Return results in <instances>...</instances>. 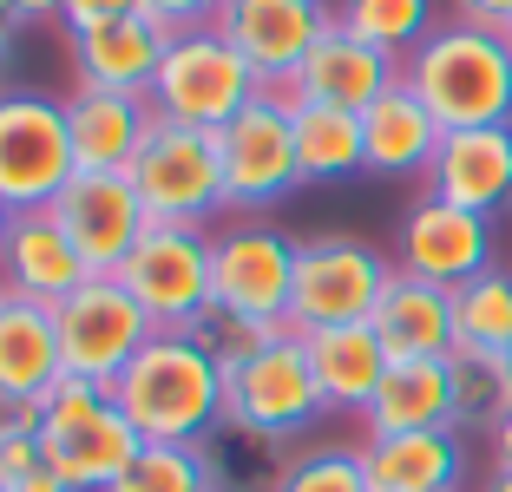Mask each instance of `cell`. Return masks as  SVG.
Segmentation results:
<instances>
[{
  "label": "cell",
  "instance_id": "obj_1",
  "mask_svg": "<svg viewBox=\"0 0 512 492\" xmlns=\"http://www.w3.org/2000/svg\"><path fill=\"white\" fill-rule=\"evenodd\" d=\"M106 394L145 447H211L224 427V368L211 335H151Z\"/></svg>",
  "mask_w": 512,
  "mask_h": 492
},
{
  "label": "cell",
  "instance_id": "obj_2",
  "mask_svg": "<svg viewBox=\"0 0 512 492\" xmlns=\"http://www.w3.org/2000/svg\"><path fill=\"white\" fill-rule=\"evenodd\" d=\"M401 86L440 119V132L512 125V40L473 20H440L401 60Z\"/></svg>",
  "mask_w": 512,
  "mask_h": 492
},
{
  "label": "cell",
  "instance_id": "obj_3",
  "mask_svg": "<svg viewBox=\"0 0 512 492\" xmlns=\"http://www.w3.org/2000/svg\"><path fill=\"white\" fill-rule=\"evenodd\" d=\"M40 447H46V466L73 492H106L138 460L145 440L132 433V420L119 414V401L99 381L60 374L40 401Z\"/></svg>",
  "mask_w": 512,
  "mask_h": 492
},
{
  "label": "cell",
  "instance_id": "obj_4",
  "mask_svg": "<svg viewBox=\"0 0 512 492\" xmlns=\"http://www.w3.org/2000/svg\"><path fill=\"white\" fill-rule=\"evenodd\" d=\"M322 414H329V401L316 388L302 335H276L224 374V427L256 447H289L302 433H316Z\"/></svg>",
  "mask_w": 512,
  "mask_h": 492
},
{
  "label": "cell",
  "instance_id": "obj_5",
  "mask_svg": "<svg viewBox=\"0 0 512 492\" xmlns=\"http://www.w3.org/2000/svg\"><path fill=\"white\" fill-rule=\"evenodd\" d=\"M125 296L145 309L158 335H211L217 296H211V230L151 224L138 250L119 263Z\"/></svg>",
  "mask_w": 512,
  "mask_h": 492
},
{
  "label": "cell",
  "instance_id": "obj_6",
  "mask_svg": "<svg viewBox=\"0 0 512 492\" xmlns=\"http://www.w3.org/2000/svg\"><path fill=\"white\" fill-rule=\"evenodd\" d=\"M256 92H270V86H263V73L224 40V27H191V33H178V40L165 46L158 79H151L145 99H151V112L171 119V125L224 132Z\"/></svg>",
  "mask_w": 512,
  "mask_h": 492
},
{
  "label": "cell",
  "instance_id": "obj_7",
  "mask_svg": "<svg viewBox=\"0 0 512 492\" xmlns=\"http://www.w3.org/2000/svg\"><path fill=\"white\" fill-rule=\"evenodd\" d=\"M217 164H224V217H270L302 184L296 119H289V99L276 86L256 92L217 132Z\"/></svg>",
  "mask_w": 512,
  "mask_h": 492
},
{
  "label": "cell",
  "instance_id": "obj_8",
  "mask_svg": "<svg viewBox=\"0 0 512 492\" xmlns=\"http://www.w3.org/2000/svg\"><path fill=\"white\" fill-rule=\"evenodd\" d=\"M73 138H66V99L33 86H0V204L53 210V197L73 184Z\"/></svg>",
  "mask_w": 512,
  "mask_h": 492
},
{
  "label": "cell",
  "instance_id": "obj_9",
  "mask_svg": "<svg viewBox=\"0 0 512 492\" xmlns=\"http://www.w3.org/2000/svg\"><path fill=\"white\" fill-rule=\"evenodd\" d=\"M394 263L362 237H302L296 243V296H289V328L316 335V328H348L368 322L375 302L388 296Z\"/></svg>",
  "mask_w": 512,
  "mask_h": 492
},
{
  "label": "cell",
  "instance_id": "obj_10",
  "mask_svg": "<svg viewBox=\"0 0 512 492\" xmlns=\"http://www.w3.org/2000/svg\"><path fill=\"white\" fill-rule=\"evenodd\" d=\"M145 204L151 224H184L204 230L224 217V164H217V132H197V125H171L158 119V132L145 138L138 164L125 171Z\"/></svg>",
  "mask_w": 512,
  "mask_h": 492
},
{
  "label": "cell",
  "instance_id": "obj_11",
  "mask_svg": "<svg viewBox=\"0 0 512 492\" xmlns=\"http://www.w3.org/2000/svg\"><path fill=\"white\" fill-rule=\"evenodd\" d=\"M211 296L217 322H283L296 296V237L270 217H237L230 230L211 237Z\"/></svg>",
  "mask_w": 512,
  "mask_h": 492
},
{
  "label": "cell",
  "instance_id": "obj_12",
  "mask_svg": "<svg viewBox=\"0 0 512 492\" xmlns=\"http://www.w3.org/2000/svg\"><path fill=\"white\" fill-rule=\"evenodd\" d=\"M53 322H60V361H66V374L99 381V388H112V381L132 368L138 348L158 335V328L145 322V309L125 296L119 276H92L86 289H73V296L53 309Z\"/></svg>",
  "mask_w": 512,
  "mask_h": 492
},
{
  "label": "cell",
  "instance_id": "obj_13",
  "mask_svg": "<svg viewBox=\"0 0 512 492\" xmlns=\"http://www.w3.org/2000/svg\"><path fill=\"white\" fill-rule=\"evenodd\" d=\"M394 269L440 289L473 283L480 269H493V217H473V210L447 204L434 191L414 197L401 230H394Z\"/></svg>",
  "mask_w": 512,
  "mask_h": 492
},
{
  "label": "cell",
  "instance_id": "obj_14",
  "mask_svg": "<svg viewBox=\"0 0 512 492\" xmlns=\"http://www.w3.org/2000/svg\"><path fill=\"white\" fill-rule=\"evenodd\" d=\"M53 217L73 237V250L86 256L92 276H119V263L151 230V217H145V204H138L125 171H73V184L53 197Z\"/></svg>",
  "mask_w": 512,
  "mask_h": 492
},
{
  "label": "cell",
  "instance_id": "obj_15",
  "mask_svg": "<svg viewBox=\"0 0 512 492\" xmlns=\"http://www.w3.org/2000/svg\"><path fill=\"white\" fill-rule=\"evenodd\" d=\"M401 86V60H388L381 46L355 40L348 27H329L309 53H302V66L283 79V99L289 105H335V112H368V105L381 99V92Z\"/></svg>",
  "mask_w": 512,
  "mask_h": 492
},
{
  "label": "cell",
  "instance_id": "obj_16",
  "mask_svg": "<svg viewBox=\"0 0 512 492\" xmlns=\"http://www.w3.org/2000/svg\"><path fill=\"white\" fill-rule=\"evenodd\" d=\"M217 27L263 73V86H283L302 66V53L335 27V7L329 0H224Z\"/></svg>",
  "mask_w": 512,
  "mask_h": 492
},
{
  "label": "cell",
  "instance_id": "obj_17",
  "mask_svg": "<svg viewBox=\"0 0 512 492\" xmlns=\"http://www.w3.org/2000/svg\"><path fill=\"white\" fill-rule=\"evenodd\" d=\"M427 191L447 204L473 210V217H499L512 210V125H467L447 132L427 164Z\"/></svg>",
  "mask_w": 512,
  "mask_h": 492
},
{
  "label": "cell",
  "instance_id": "obj_18",
  "mask_svg": "<svg viewBox=\"0 0 512 492\" xmlns=\"http://www.w3.org/2000/svg\"><path fill=\"white\" fill-rule=\"evenodd\" d=\"M0 283L14 289V296H33L46 309H60L73 289L92 283V269L73 250V237L60 230L53 210H20L14 224H7V243H0Z\"/></svg>",
  "mask_w": 512,
  "mask_h": 492
},
{
  "label": "cell",
  "instance_id": "obj_19",
  "mask_svg": "<svg viewBox=\"0 0 512 492\" xmlns=\"http://www.w3.org/2000/svg\"><path fill=\"white\" fill-rule=\"evenodd\" d=\"M151 132H158V112H151V99H138V92L79 86L73 99H66V138H73L79 171H132Z\"/></svg>",
  "mask_w": 512,
  "mask_h": 492
},
{
  "label": "cell",
  "instance_id": "obj_20",
  "mask_svg": "<svg viewBox=\"0 0 512 492\" xmlns=\"http://www.w3.org/2000/svg\"><path fill=\"white\" fill-rule=\"evenodd\" d=\"M355 453H362L368 492H460V479H467V440L453 427L368 433Z\"/></svg>",
  "mask_w": 512,
  "mask_h": 492
},
{
  "label": "cell",
  "instance_id": "obj_21",
  "mask_svg": "<svg viewBox=\"0 0 512 492\" xmlns=\"http://www.w3.org/2000/svg\"><path fill=\"white\" fill-rule=\"evenodd\" d=\"M60 374L66 361L53 309L7 289V302H0V407H40Z\"/></svg>",
  "mask_w": 512,
  "mask_h": 492
},
{
  "label": "cell",
  "instance_id": "obj_22",
  "mask_svg": "<svg viewBox=\"0 0 512 492\" xmlns=\"http://www.w3.org/2000/svg\"><path fill=\"white\" fill-rule=\"evenodd\" d=\"M368 328L381 335L388 361H447L453 342H460V335H453V289L394 269V283H388V296L375 302Z\"/></svg>",
  "mask_w": 512,
  "mask_h": 492
},
{
  "label": "cell",
  "instance_id": "obj_23",
  "mask_svg": "<svg viewBox=\"0 0 512 492\" xmlns=\"http://www.w3.org/2000/svg\"><path fill=\"white\" fill-rule=\"evenodd\" d=\"M165 46H171V40L151 27L145 14H125V20H106V27L73 33V73H79V86L138 92V99H145L151 79H158Z\"/></svg>",
  "mask_w": 512,
  "mask_h": 492
},
{
  "label": "cell",
  "instance_id": "obj_24",
  "mask_svg": "<svg viewBox=\"0 0 512 492\" xmlns=\"http://www.w3.org/2000/svg\"><path fill=\"white\" fill-rule=\"evenodd\" d=\"M309 348V368H316V388L329 401V414H368L381 374H388V348L368 322H348V328H316L302 335Z\"/></svg>",
  "mask_w": 512,
  "mask_h": 492
},
{
  "label": "cell",
  "instance_id": "obj_25",
  "mask_svg": "<svg viewBox=\"0 0 512 492\" xmlns=\"http://www.w3.org/2000/svg\"><path fill=\"white\" fill-rule=\"evenodd\" d=\"M440 138H447L440 119L407 86L381 92L362 112V145H368V171H375V178H427Z\"/></svg>",
  "mask_w": 512,
  "mask_h": 492
},
{
  "label": "cell",
  "instance_id": "obj_26",
  "mask_svg": "<svg viewBox=\"0 0 512 492\" xmlns=\"http://www.w3.org/2000/svg\"><path fill=\"white\" fill-rule=\"evenodd\" d=\"M368 433H434L453 427V374L447 361H388L375 401H368Z\"/></svg>",
  "mask_w": 512,
  "mask_h": 492
},
{
  "label": "cell",
  "instance_id": "obj_27",
  "mask_svg": "<svg viewBox=\"0 0 512 492\" xmlns=\"http://www.w3.org/2000/svg\"><path fill=\"white\" fill-rule=\"evenodd\" d=\"M296 119V164L302 184H342L368 171L362 145V112H335V105H289Z\"/></svg>",
  "mask_w": 512,
  "mask_h": 492
},
{
  "label": "cell",
  "instance_id": "obj_28",
  "mask_svg": "<svg viewBox=\"0 0 512 492\" xmlns=\"http://www.w3.org/2000/svg\"><path fill=\"white\" fill-rule=\"evenodd\" d=\"M447 374H453V433L493 427V420L512 407V368H506V355H493V348L453 342Z\"/></svg>",
  "mask_w": 512,
  "mask_h": 492
},
{
  "label": "cell",
  "instance_id": "obj_29",
  "mask_svg": "<svg viewBox=\"0 0 512 492\" xmlns=\"http://www.w3.org/2000/svg\"><path fill=\"white\" fill-rule=\"evenodd\" d=\"M335 27L381 46L388 60H407L440 20H434V0H335Z\"/></svg>",
  "mask_w": 512,
  "mask_h": 492
},
{
  "label": "cell",
  "instance_id": "obj_30",
  "mask_svg": "<svg viewBox=\"0 0 512 492\" xmlns=\"http://www.w3.org/2000/svg\"><path fill=\"white\" fill-rule=\"evenodd\" d=\"M106 492H224V460L217 447H138Z\"/></svg>",
  "mask_w": 512,
  "mask_h": 492
},
{
  "label": "cell",
  "instance_id": "obj_31",
  "mask_svg": "<svg viewBox=\"0 0 512 492\" xmlns=\"http://www.w3.org/2000/svg\"><path fill=\"white\" fill-rule=\"evenodd\" d=\"M453 335L473 348H493L506 355L512 348V269H480L473 283L453 289Z\"/></svg>",
  "mask_w": 512,
  "mask_h": 492
},
{
  "label": "cell",
  "instance_id": "obj_32",
  "mask_svg": "<svg viewBox=\"0 0 512 492\" xmlns=\"http://www.w3.org/2000/svg\"><path fill=\"white\" fill-rule=\"evenodd\" d=\"M270 492H368L362 453L355 447H302L270 473Z\"/></svg>",
  "mask_w": 512,
  "mask_h": 492
},
{
  "label": "cell",
  "instance_id": "obj_33",
  "mask_svg": "<svg viewBox=\"0 0 512 492\" xmlns=\"http://www.w3.org/2000/svg\"><path fill=\"white\" fill-rule=\"evenodd\" d=\"M138 14L165 33V40H178V33H191V27H217L224 0H138Z\"/></svg>",
  "mask_w": 512,
  "mask_h": 492
},
{
  "label": "cell",
  "instance_id": "obj_34",
  "mask_svg": "<svg viewBox=\"0 0 512 492\" xmlns=\"http://www.w3.org/2000/svg\"><path fill=\"white\" fill-rule=\"evenodd\" d=\"M138 14V0H66V33H86V27H106V20Z\"/></svg>",
  "mask_w": 512,
  "mask_h": 492
},
{
  "label": "cell",
  "instance_id": "obj_35",
  "mask_svg": "<svg viewBox=\"0 0 512 492\" xmlns=\"http://www.w3.org/2000/svg\"><path fill=\"white\" fill-rule=\"evenodd\" d=\"M453 20H473V27L506 33L512 27V0H453Z\"/></svg>",
  "mask_w": 512,
  "mask_h": 492
},
{
  "label": "cell",
  "instance_id": "obj_36",
  "mask_svg": "<svg viewBox=\"0 0 512 492\" xmlns=\"http://www.w3.org/2000/svg\"><path fill=\"white\" fill-rule=\"evenodd\" d=\"M486 440H493V460H499V473H512V407L493 420V427H486Z\"/></svg>",
  "mask_w": 512,
  "mask_h": 492
},
{
  "label": "cell",
  "instance_id": "obj_37",
  "mask_svg": "<svg viewBox=\"0 0 512 492\" xmlns=\"http://www.w3.org/2000/svg\"><path fill=\"white\" fill-rule=\"evenodd\" d=\"M14 33H20V14L0 0V86H7V66H14Z\"/></svg>",
  "mask_w": 512,
  "mask_h": 492
},
{
  "label": "cell",
  "instance_id": "obj_38",
  "mask_svg": "<svg viewBox=\"0 0 512 492\" xmlns=\"http://www.w3.org/2000/svg\"><path fill=\"white\" fill-rule=\"evenodd\" d=\"M7 7L20 14V27H27V20H60L66 14V0H7Z\"/></svg>",
  "mask_w": 512,
  "mask_h": 492
},
{
  "label": "cell",
  "instance_id": "obj_39",
  "mask_svg": "<svg viewBox=\"0 0 512 492\" xmlns=\"http://www.w3.org/2000/svg\"><path fill=\"white\" fill-rule=\"evenodd\" d=\"M14 492H73V486H66V479L53 473V466H40V473H27V479H20Z\"/></svg>",
  "mask_w": 512,
  "mask_h": 492
},
{
  "label": "cell",
  "instance_id": "obj_40",
  "mask_svg": "<svg viewBox=\"0 0 512 492\" xmlns=\"http://www.w3.org/2000/svg\"><path fill=\"white\" fill-rule=\"evenodd\" d=\"M486 492H512V473H493V486H486Z\"/></svg>",
  "mask_w": 512,
  "mask_h": 492
},
{
  "label": "cell",
  "instance_id": "obj_41",
  "mask_svg": "<svg viewBox=\"0 0 512 492\" xmlns=\"http://www.w3.org/2000/svg\"><path fill=\"white\" fill-rule=\"evenodd\" d=\"M7 224H14V210H7V204H0V243H7Z\"/></svg>",
  "mask_w": 512,
  "mask_h": 492
},
{
  "label": "cell",
  "instance_id": "obj_42",
  "mask_svg": "<svg viewBox=\"0 0 512 492\" xmlns=\"http://www.w3.org/2000/svg\"><path fill=\"white\" fill-rule=\"evenodd\" d=\"M0 302H7V283H0Z\"/></svg>",
  "mask_w": 512,
  "mask_h": 492
},
{
  "label": "cell",
  "instance_id": "obj_43",
  "mask_svg": "<svg viewBox=\"0 0 512 492\" xmlns=\"http://www.w3.org/2000/svg\"><path fill=\"white\" fill-rule=\"evenodd\" d=\"M506 368H512V348H506Z\"/></svg>",
  "mask_w": 512,
  "mask_h": 492
},
{
  "label": "cell",
  "instance_id": "obj_44",
  "mask_svg": "<svg viewBox=\"0 0 512 492\" xmlns=\"http://www.w3.org/2000/svg\"><path fill=\"white\" fill-rule=\"evenodd\" d=\"M506 40H512V27H506Z\"/></svg>",
  "mask_w": 512,
  "mask_h": 492
},
{
  "label": "cell",
  "instance_id": "obj_45",
  "mask_svg": "<svg viewBox=\"0 0 512 492\" xmlns=\"http://www.w3.org/2000/svg\"><path fill=\"white\" fill-rule=\"evenodd\" d=\"M0 492H7V486H0Z\"/></svg>",
  "mask_w": 512,
  "mask_h": 492
}]
</instances>
